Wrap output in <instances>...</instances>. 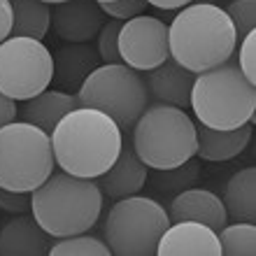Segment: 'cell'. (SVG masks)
Here are the masks:
<instances>
[{
	"mask_svg": "<svg viewBox=\"0 0 256 256\" xmlns=\"http://www.w3.org/2000/svg\"><path fill=\"white\" fill-rule=\"evenodd\" d=\"M124 133L112 116L94 108L68 112L52 130L56 166L74 177L96 180L116 161Z\"/></svg>",
	"mask_w": 256,
	"mask_h": 256,
	"instance_id": "obj_1",
	"label": "cell"
},
{
	"mask_svg": "<svg viewBox=\"0 0 256 256\" xmlns=\"http://www.w3.org/2000/svg\"><path fill=\"white\" fill-rule=\"evenodd\" d=\"M236 47V28L226 10L214 2H194L182 7L168 28L170 58L194 74L233 58Z\"/></svg>",
	"mask_w": 256,
	"mask_h": 256,
	"instance_id": "obj_2",
	"label": "cell"
},
{
	"mask_svg": "<svg viewBox=\"0 0 256 256\" xmlns=\"http://www.w3.org/2000/svg\"><path fill=\"white\" fill-rule=\"evenodd\" d=\"M100 212L102 191L96 180L74 177L66 170L52 172L30 191V214L54 240L91 230Z\"/></svg>",
	"mask_w": 256,
	"mask_h": 256,
	"instance_id": "obj_3",
	"label": "cell"
},
{
	"mask_svg": "<svg viewBox=\"0 0 256 256\" xmlns=\"http://www.w3.org/2000/svg\"><path fill=\"white\" fill-rule=\"evenodd\" d=\"M191 110L208 128L230 130L250 124L256 112V86L242 74L236 61L196 74L191 88Z\"/></svg>",
	"mask_w": 256,
	"mask_h": 256,
	"instance_id": "obj_4",
	"label": "cell"
},
{
	"mask_svg": "<svg viewBox=\"0 0 256 256\" xmlns=\"http://www.w3.org/2000/svg\"><path fill=\"white\" fill-rule=\"evenodd\" d=\"M196 124L182 108L152 102L133 126V149L152 170L175 168L196 156Z\"/></svg>",
	"mask_w": 256,
	"mask_h": 256,
	"instance_id": "obj_5",
	"label": "cell"
},
{
	"mask_svg": "<svg viewBox=\"0 0 256 256\" xmlns=\"http://www.w3.org/2000/svg\"><path fill=\"white\" fill-rule=\"evenodd\" d=\"M56 168L52 135L28 122L0 128V186L10 191H33Z\"/></svg>",
	"mask_w": 256,
	"mask_h": 256,
	"instance_id": "obj_6",
	"label": "cell"
},
{
	"mask_svg": "<svg viewBox=\"0 0 256 256\" xmlns=\"http://www.w3.org/2000/svg\"><path fill=\"white\" fill-rule=\"evenodd\" d=\"M170 226L168 210L147 196H126L110 208L102 236L110 254L116 256H149L156 254L163 230Z\"/></svg>",
	"mask_w": 256,
	"mask_h": 256,
	"instance_id": "obj_7",
	"label": "cell"
},
{
	"mask_svg": "<svg viewBox=\"0 0 256 256\" xmlns=\"http://www.w3.org/2000/svg\"><path fill=\"white\" fill-rule=\"evenodd\" d=\"M82 108L105 112L122 130H130L149 105L142 74L124 63H100L77 91Z\"/></svg>",
	"mask_w": 256,
	"mask_h": 256,
	"instance_id": "obj_8",
	"label": "cell"
},
{
	"mask_svg": "<svg viewBox=\"0 0 256 256\" xmlns=\"http://www.w3.org/2000/svg\"><path fill=\"white\" fill-rule=\"evenodd\" d=\"M54 77V56L35 38H7L0 42V91L14 100L42 94Z\"/></svg>",
	"mask_w": 256,
	"mask_h": 256,
	"instance_id": "obj_9",
	"label": "cell"
},
{
	"mask_svg": "<svg viewBox=\"0 0 256 256\" xmlns=\"http://www.w3.org/2000/svg\"><path fill=\"white\" fill-rule=\"evenodd\" d=\"M119 56L122 63L138 72H147L170 58L168 26L158 16H133L122 21L119 30Z\"/></svg>",
	"mask_w": 256,
	"mask_h": 256,
	"instance_id": "obj_10",
	"label": "cell"
},
{
	"mask_svg": "<svg viewBox=\"0 0 256 256\" xmlns=\"http://www.w3.org/2000/svg\"><path fill=\"white\" fill-rule=\"evenodd\" d=\"M105 24L96 0H63L52 7V30L63 42H91Z\"/></svg>",
	"mask_w": 256,
	"mask_h": 256,
	"instance_id": "obj_11",
	"label": "cell"
},
{
	"mask_svg": "<svg viewBox=\"0 0 256 256\" xmlns=\"http://www.w3.org/2000/svg\"><path fill=\"white\" fill-rule=\"evenodd\" d=\"M149 168L142 163V158L135 154L130 140L122 142V152L116 156V161L110 166L102 175L96 177L98 189L102 191V196H108L112 200L126 198V196L140 194L147 186Z\"/></svg>",
	"mask_w": 256,
	"mask_h": 256,
	"instance_id": "obj_12",
	"label": "cell"
},
{
	"mask_svg": "<svg viewBox=\"0 0 256 256\" xmlns=\"http://www.w3.org/2000/svg\"><path fill=\"white\" fill-rule=\"evenodd\" d=\"M156 254L161 256H222V244L216 230L200 222H170V226L163 230Z\"/></svg>",
	"mask_w": 256,
	"mask_h": 256,
	"instance_id": "obj_13",
	"label": "cell"
},
{
	"mask_svg": "<svg viewBox=\"0 0 256 256\" xmlns=\"http://www.w3.org/2000/svg\"><path fill=\"white\" fill-rule=\"evenodd\" d=\"M142 80L149 91V98L154 102H166L182 110L191 108V88H194L196 74L177 61L172 58L163 61L161 66L147 70L142 74Z\"/></svg>",
	"mask_w": 256,
	"mask_h": 256,
	"instance_id": "obj_14",
	"label": "cell"
},
{
	"mask_svg": "<svg viewBox=\"0 0 256 256\" xmlns=\"http://www.w3.org/2000/svg\"><path fill=\"white\" fill-rule=\"evenodd\" d=\"M54 238L42 228L33 214H14L0 226V256L49 254Z\"/></svg>",
	"mask_w": 256,
	"mask_h": 256,
	"instance_id": "obj_15",
	"label": "cell"
},
{
	"mask_svg": "<svg viewBox=\"0 0 256 256\" xmlns=\"http://www.w3.org/2000/svg\"><path fill=\"white\" fill-rule=\"evenodd\" d=\"M98 49L88 42H66L54 56V77L52 84H56L58 91L74 94L82 88L84 80L100 66Z\"/></svg>",
	"mask_w": 256,
	"mask_h": 256,
	"instance_id": "obj_16",
	"label": "cell"
},
{
	"mask_svg": "<svg viewBox=\"0 0 256 256\" xmlns=\"http://www.w3.org/2000/svg\"><path fill=\"white\" fill-rule=\"evenodd\" d=\"M170 222H200L212 230H222L228 224V214L224 200L208 189H191L177 194L168 208Z\"/></svg>",
	"mask_w": 256,
	"mask_h": 256,
	"instance_id": "obj_17",
	"label": "cell"
},
{
	"mask_svg": "<svg viewBox=\"0 0 256 256\" xmlns=\"http://www.w3.org/2000/svg\"><path fill=\"white\" fill-rule=\"evenodd\" d=\"M77 108H80V98L74 94H66L58 88H44L42 94L24 100V105L19 108V119L52 135L56 124Z\"/></svg>",
	"mask_w": 256,
	"mask_h": 256,
	"instance_id": "obj_18",
	"label": "cell"
},
{
	"mask_svg": "<svg viewBox=\"0 0 256 256\" xmlns=\"http://www.w3.org/2000/svg\"><path fill=\"white\" fill-rule=\"evenodd\" d=\"M196 140H198L196 154L202 161H230V158L242 154L250 144L252 122L230 128V130H216V128H208L200 124V126H196Z\"/></svg>",
	"mask_w": 256,
	"mask_h": 256,
	"instance_id": "obj_19",
	"label": "cell"
},
{
	"mask_svg": "<svg viewBox=\"0 0 256 256\" xmlns=\"http://www.w3.org/2000/svg\"><path fill=\"white\" fill-rule=\"evenodd\" d=\"M224 208L233 222H256V170L242 168L228 180L224 189Z\"/></svg>",
	"mask_w": 256,
	"mask_h": 256,
	"instance_id": "obj_20",
	"label": "cell"
},
{
	"mask_svg": "<svg viewBox=\"0 0 256 256\" xmlns=\"http://www.w3.org/2000/svg\"><path fill=\"white\" fill-rule=\"evenodd\" d=\"M12 35L42 40L52 28V7L42 0H12Z\"/></svg>",
	"mask_w": 256,
	"mask_h": 256,
	"instance_id": "obj_21",
	"label": "cell"
},
{
	"mask_svg": "<svg viewBox=\"0 0 256 256\" xmlns=\"http://www.w3.org/2000/svg\"><path fill=\"white\" fill-rule=\"evenodd\" d=\"M152 189L158 196H166V198H175L177 194L191 189L198 184L200 180V163L189 158V161L180 163L175 168H166V170H154L152 177H147Z\"/></svg>",
	"mask_w": 256,
	"mask_h": 256,
	"instance_id": "obj_22",
	"label": "cell"
},
{
	"mask_svg": "<svg viewBox=\"0 0 256 256\" xmlns=\"http://www.w3.org/2000/svg\"><path fill=\"white\" fill-rule=\"evenodd\" d=\"M222 254L226 256H254L256 254V226L247 222L226 224L216 230Z\"/></svg>",
	"mask_w": 256,
	"mask_h": 256,
	"instance_id": "obj_23",
	"label": "cell"
},
{
	"mask_svg": "<svg viewBox=\"0 0 256 256\" xmlns=\"http://www.w3.org/2000/svg\"><path fill=\"white\" fill-rule=\"evenodd\" d=\"M52 256H110V247L100 238L77 233V236L58 238V242L52 244Z\"/></svg>",
	"mask_w": 256,
	"mask_h": 256,
	"instance_id": "obj_24",
	"label": "cell"
},
{
	"mask_svg": "<svg viewBox=\"0 0 256 256\" xmlns=\"http://www.w3.org/2000/svg\"><path fill=\"white\" fill-rule=\"evenodd\" d=\"M119 30H122V21L119 19H110L102 24L100 33L96 35V49L100 56L102 63H122L119 56Z\"/></svg>",
	"mask_w": 256,
	"mask_h": 256,
	"instance_id": "obj_25",
	"label": "cell"
},
{
	"mask_svg": "<svg viewBox=\"0 0 256 256\" xmlns=\"http://www.w3.org/2000/svg\"><path fill=\"white\" fill-rule=\"evenodd\" d=\"M226 14H228L230 24L236 28V38L240 42L256 26V0H233L226 7Z\"/></svg>",
	"mask_w": 256,
	"mask_h": 256,
	"instance_id": "obj_26",
	"label": "cell"
},
{
	"mask_svg": "<svg viewBox=\"0 0 256 256\" xmlns=\"http://www.w3.org/2000/svg\"><path fill=\"white\" fill-rule=\"evenodd\" d=\"M238 49V68L242 70V74L254 84L256 82V30L247 33L240 40V47Z\"/></svg>",
	"mask_w": 256,
	"mask_h": 256,
	"instance_id": "obj_27",
	"label": "cell"
},
{
	"mask_svg": "<svg viewBox=\"0 0 256 256\" xmlns=\"http://www.w3.org/2000/svg\"><path fill=\"white\" fill-rule=\"evenodd\" d=\"M100 10L112 19L128 21L147 10V0H112V2H100Z\"/></svg>",
	"mask_w": 256,
	"mask_h": 256,
	"instance_id": "obj_28",
	"label": "cell"
},
{
	"mask_svg": "<svg viewBox=\"0 0 256 256\" xmlns=\"http://www.w3.org/2000/svg\"><path fill=\"white\" fill-rule=\"evenodd\" d=\"M0 210L10 214L30 212V191H10L0 186Z\"/></svg>",
	"mask_w": 256,
	"mask_h": 256,
	"instance_id": "obj_29",
	"label": "cell"
},
{
	"mask_svg": "<svg viewBox=\"0 0 256 256\" xmlns=\"http://www.w3.org/2000/svg\"><path fill=\"white\" fill-rule=\"evenodd\" d=\"M16 116H19L16 100L0 91V128L7 126V124H12V122H16Z\"/></svg>",
	"mask_w": 256,
	"mask_h": 256,
	"instance_id": "obj_30",
	"label": "cell"
},
{
	"mask_svg": "<svg viewBox=\"0 0 256 256\" xmlns=\"http://www.w3.org/2000/svg\"><path fill=\"white\" fill-rule=\"evenodd\" d=\"M12 0H0V42H5L12 35Z\"/></svg>",
	"mask_w": 256,
	"mask_h": 256,
	"instance_id": "obj_31",
	"label": "cell"
},
{
	"mask_svg": "<svg viewBox=\"0 0 256 256\" xmlns=\"http://www.w3.org/2000/svg\"><path fill=\"white\" fill-rule=\"evenodd\" d=\"M194 0H147V5H154L158 10H182V7L191 5Z\"/></svg>",
	"mask_w": 256,
	"mask_h": 256,
	"instance_id": "obj_32",
	"label": "cell"
},
{
	"mask_svg": "<svg viewBox=\"0 0 256 256\" xmlns=\"http://www.w3.org/2000/svg\"><path fill=\"white\" fill-rule=\"evenodd\" d=\"M42 2H47V5H56V2H63V0H42Z\"/></svg>",
	"mask_w": 256,
	"mask_h": 256,
	"instance_id": "obj_33",
	"label": "cell"
},
{
	"mask_svg": "<svg viewBox=\"0 0 256 256\" xmlns=\"http://www.w3.org/2000/svg\"><path fill=\"white\" fill-rule=\"evenodd\" d=\"M96 2H112V0H96Z\"/></svg>",
	"mask_w": 256,
	"mask_h": 256,
	"instance_id": "obj_34",
	"label": "cell"
}]
</instances>
